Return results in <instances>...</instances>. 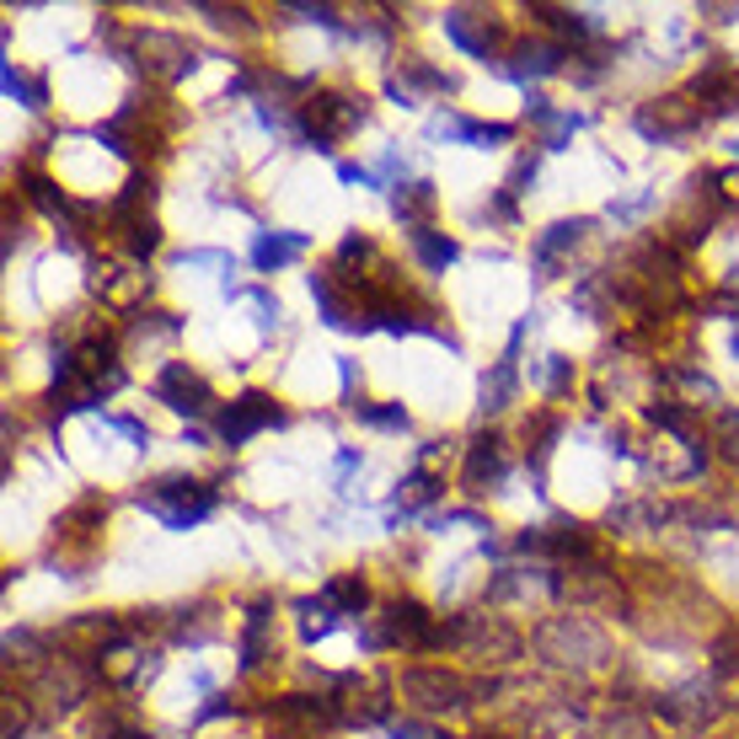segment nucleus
<instances>
[{
  "label": "nucleus",
  "instance_id": "obj_1",
  "mask_svg": "<svg viewBox=\"0 0 739 739\" xmlns=\"http://www.w3.org/2000/svg\"><path fill=\"white\" fill-rule=\"evenodd\" d=\"M140 504H145V509H156L172 531H187V525H198V520L215 509V493L198 488V483L172 477V483H150V493H140Z\"/></svg>",
  "mask_w": 739,
  "mask_h": 739
},
{
  "label": "nucleus",
  "instance_id": "obj_2",
  "mask_svg": "<svg viewBox=\"0 0 739 739\" xmlns=\"http://www.w3.org/2000/svg\"><path fill=\"white\" fill-rule=\"evenodd\" d=\"M156 397L172 408V413H183V419H204L209 408H215V397H209V386L193 375L187 365H167L161 370V380H156Z\"/></svg>",
  "mask_w": 739,
  "mask_h": 739
},
{
  "label": "nucleus",
  "instance_id": "obj_3",
  "mask_svg": "<svg viewBox=\"0 0 739 739\" xmlns=\"http://www.w3.org/2000/svg\"><path fill=\"white\" fill-rule=\"evenodd\" d=\"M306 119H311L316 150H327L332 134H349V129L365 123V97H316V102L306 108Z\"/></svg>",
  "mask_w": 739,
  "mask_h": 739
},
{
  "label": "nucleus",
  "instance_id": "obj_4",
  "mask_svg": "<svg viewBox=\"0 0 739 739\" xmlns=\"http://www.w3.org/2000/svg\"><path fill=\"white\" fill-rule=\"evenodd\" d=\"M284 413L268 402V397H257V391H246V397H237L226 413H220V434H226V445H242V439H252L257 429H274Z\"/></svg>",
  "mask_w": 739,
  "mask_h": 739
},
{
  "label": "nucleus",
  "instance_id": "obj_5",
  "mask_svg": "<svg viewBox=\"0 0 739 739\" xmlns=\"http://www.w3.org/2000/svg\"><path fill=\"white\" fill-rule=\"evenodd\" d=\"M301 252H306V237H301V231H257L252 263H257L263 274H274V268H284V263L301 257Z\"/></svg>",
  "mask_w": 739,
  "mask_h": 739
},
{
  "label": "nucleus",
  "instance_id": "obj_6",
  "mask_svg": "<svg viewBox=\"0 0 739 739\" xmlns=\"http://www.w3.org/2000/svg\"><path fill=\"white\" fill-rule=\"evenodd\" d=\"M696 123V108H686L680 97H665V108H649V113H638V129L643 134H680V129H691Z\"/></svg>",
  "mask_w": 739,
  "mask_h": 739
},
{
  "label": "nucleus",
  "instance_id": "obj_7",
  "mask_svg": "<svg viewBox=\"0 0 739 739\" xmlns=\"http://www.w3.org/2000/svg\"><path fill=\"white\" fill-rule=\"evenodd\" d=\"M413 252H419V263H424L429 274H445V268L461 257V246L450 242L445 231H429V226H419V231H413Z\"/></svg>",
  "mask_w": 739,
  "mask_h": 739
},
{
  "label": "nucleus",
  "instance_id": "obj_8",
  "mask_svg": "<svg viewBox=\"0 0 739 739\" xmlns=\"http://www.w3.org/2000/svg\"><path fill=\"white\" fill-rule=\"evenodd\" d=\"M514 81H525V75H553V70H562V49L557 44H520V54H514Z\"/></svg>",
  "mask_w": 739,
  "mask_h": 739
},
{
  "label": "nucleus",
  "instance_id": "obj_9",
  "mask_svg": "<svg viewBox=\"0 0 739 739\" xmlns=\"http://www.w3.org/2000/svg\"><path fill=\"white\" fill-rule=\"evenodd\" d=\"M408 691L413 696H434V707H461V680L439 676V670H419V676H408Z\"/></svg>",
  "mask_w": 739,
  "mask_h": 739
},
{
  "label": "nucleus",
  "instance_id": "obj_10",
  "mask_svg": "<svg viewBox=\"0 0 739 739\" xmlns=\"http://www.w3.org/2000/svg\"><path fill=\"white\" fill-rule=\"evenodd\" d=\"M504 472V450L498 439H477L472 456H467V488H483V477H498Z\"/></svg>",
  "mask_w": 739,
  "mask_h": 739
},
{
  "label": "nucleus",
  "instance_id": "obj_11",
  "mask_svg": "<svg viewBox=\"0 0 739 739\" xmlns=\"http://www.w3.org/2000/svg\"><path fill=\"white\" fill-rule=\"evenodd\" d=\"M514 402V360L493 365V375H483V413H498Z\"/></svg>",
  "mask_w": 739,
  "mask_h": 739
},
{
  "label": "nucleus",
  "instance_id": "obj_12",
  "mask_svg": "<svg viewBox=\"0 0 739 739\" xmlns=\"http://www.w3.org/2000/svg\"><path fill=\"white\" fill-rule=\"evenodd\" d=\"M434 204V187L429 183H397V193H391V209H397V220H413V231H419V215Z\"/></svg>",
  "mask_w": 739,
  "mask_h": 739
},
{
  "label": "nucleus",
  "instance_id": "obj_13",
  "mask_svg": "<svg viewBox=\"0 0 739 739\" xmlns=\"http://www.w3.org/2000/svg\"><path fill=\"white\" fill-rule=\"evenodd\" d=\"M590 231V220H557V226H547V237L536 242V257L547 263L553 252H562V246H579V237Z\"/></svg>",
  "mask_w": 739,
  "mask_h": 739
},
{
  "label": "nucleus",
  "instance_id": "obj_14",
  "mask_svg": "<svg viewBox=\"0 0 739 739\" xmlns=\"http://www.w3.org/2000/svg\"><path fill=\"white\" fill-rule=\"evenodd\" d=\"M295 611H301V632H306V638H327V632L338 627L332 601H295Z\"/></svg>",
  "mask_w": 739,
  "mask_h": 739
},
{
  "label": "nucleus",
  "instance_id": "obj_15",
  "mask_svg": "<svg viewBox=\"0 0 739 739\" xmlns=\"http://www.w3.org/2000/svg\"><path fill=\"white\" fill-rule=\"evenodd\" d=\"M263 638H268V606H257L252 621H246L242 632V670H257L263 665Z\"/></svg>",
  "mask_w": 739,
  "mask_h": 739
},
{
  "label": "nucleus",
  "instance_id": "obj_16",
  "mask_svg": "<svg viewBox=\"0 0 739 739\" xmlns=\"http://www.w3.org/2000/svg\"><path fill=\"white\" fill-rule=\"evenodd\" d=\"M434 498H439V483H434L429 472H408L402 488H397V504H402V509H424Z\"/></svg>",
  "mask_w": 739,
  "mask_h": 739
},
{
  "label": "nucleus",
  "instance_id": "obj_17",
  "mask_svg": "<svg viewBox=\"0 0 739 739\" xmlns=\"http://www.w3.org/2000/svg\"><path fill=\"white\" fill-rule=\"evenodd\" d=\"M311 295H316V311H322L327 327H343V301H338V290H332L327 274H311Z\"/></svg>",
  "mask_w": 739,
  "mask_h": 739
},
{
  "label": "nucleus",
  "instance_id": "obj_18",
  "mask_svg": "<svg viewBox=\"0 0 739 739\" xmlns=\"http://www.w3.org/2000/svg\"><path fill=\"white\" fill-rule=\"evenodd\" d=\"M531 375H536L547 391H562V386H568V375H573V360H562V354H542V365L531 370Z\"/></svg>",
  "mask_w": 739,
  "mask_h": 739
},
{
  "label": "nucleus",
  "instance_id": "obj_19",
  "mask_svg": "<svg viewBox=\"0 0 739 739\" xmlns=\"http://www.w3.org/2000/svg\"><path fill=\"white\" fill-rule=\"evenodd\" d=\"M360 419H365L370 429H408V408H402V402H391V408H370V402H360Z\"/></svg>",
  "mask_w": 739,
  "mask_h": 739
},
{
  "label": "nucleus",
  "instance_id": "obj_20",
  "mask_svg": "<svg viewBox=\"0 0 739 739\" xmlns=\"http://www.w3.org/2000/svg\"><path fill=\"white\" fill-rule=\"evenodd\" d=\"M327 601H332V606H343V611H360L370 595H365V584H360V579H332V584H327Z\"/></svg>",
  "mask_w": 739,
  "mask_h": 739
},
{
  "label": "nucleus",
  "instance_id": "obj_21",
  "mask_svg": "<svg viewBox=\"0 0 739 739\" xmlns=\"http://www.w3.org/2000/svg\"><path fill=\"white\" fill-rule=\"evenodd\" d=\"M156 242H161L156 220H134V226H129V246H134L140 257H150V252H156Z\"/></svg>",
  "mask_w": 739,
  "mask_h": 739
},
{
  "label": "nucleus",
  "instance_id": "obj_22",
  "mask_svg": "<svg viewBox=\"0 0 739 739\" xmlns=\"http://www.w3.org/2000/svg\"><path fill=\"white\" fill-rule=\"evenodd\" d=\"M718 439H724L729 456H739V413H724V419H718Z\"/></svg>",
  "mask_w": 739,
  "mask_h": 739
},
{
  "label": "nucleus",
  "instance_id": "obj_23",
  "mask_svg": "<svg viewBox=\"0 0 739 739\" xmlns=\"http://www.w3.org/2000/svg\"><path fill=\"white\" fill-rule=\"evenodd\" d=\"M354 467H360V450H338V467H332V477L343 483V477H349Z\"/></svg>",
  "mask_w": 739,
  "mask_h": 739
},
{
  "label": "nucleus",
  "instance_id": "obj_24",
  "mask_svg": "<svg viewBox=\"0 0 739 739\" xmlns=\"http://www.w3.org/2000/svg\"><path fill=\"white\" fill-rule=\"evenodd\" d=\"M391 739H439L434 729H424V724H397L391 729Z\"/></svg>",
  "mask_w": 739,
  "mask_h": 739
},
{
  "label": "nucleus",
  "instance_id": "obj_25",
  "mask_svg": "<svg viewBox=\"0 0 739 739\" xmlns=\"http://www.w3.org/2000/svg\"><path fill=\"white\" fill-rule=\"evenodd\" d=\"M724 187H729V193H735V198H739V167H735V172H729V178H724Z\"/></svg>",
  "mask_w": 739,
  "mask_h": 739
},
{
  "label": "nucleus",
  "instance_id": "obj_26",
  "mask_svg": "<svg viewBox=\"0 0 739 739\" xmlns=\"http://www.w3.org/2000/svg\"><path fill=\"white\" fill-rule=\"evenodd\" d=\"M735 354H739V332H735Z\"/></svg>",
  "mask_w": 739,
  "mask_h": 739
}]
</instances>
